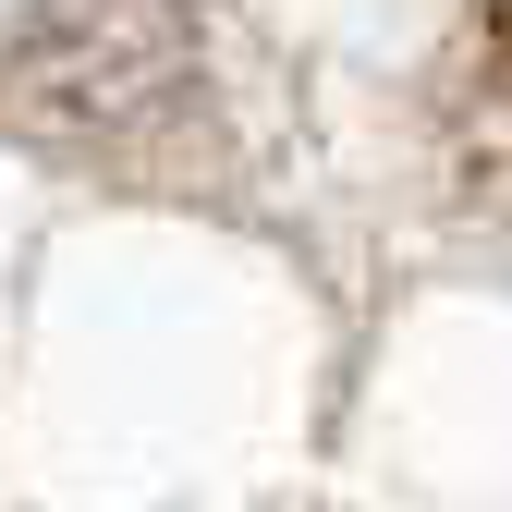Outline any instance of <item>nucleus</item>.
<instances>
[{
    "label": "nucleus",
    "instance_id": "2",
    "mask_svg": "<svg viewBox=\"0 0 512 512\" xmlns=\"http://www.w3.org/2000/svg\"><path fill=\"white\" fill-rule=\"evenodd\" d=\"M439 122H452V183L512 220V0H476L452 61H439Z\"/></svg>",
    "mask_w": 512,
    "mask_h": 512
},
{
    "label": "nucleus",
    "instance_id": "1",
    "mask_svg": "<svg viewBox=\"0 0 512 512\" xmlns=\"http://www.w3.org/2000/svg\"><path fill=\"white\" fill-rule=\"evenodd\" d=\"M183 61H196L183 0H37L13 25L0 98L37 135H122L183 86Z\"/></svg>",
    "mask_w": 512,
    "mask_h": 512
}]
</instances>
